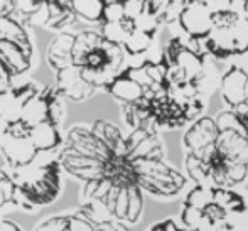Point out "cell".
<instances>
[{
	"instance_id": "obj_13",
	"label": "cell",
	"mask_w": 248,
	"mask_h": 231,
	"mask_svg": "<svg viewBox=\"0 0 248 231\" xmlns=\"http://www.w3.org/2000/svg\"><path fill=\"white\" fill-rule=\"evenodd\" d=\"M29 139L32 140L34 147H36L39 152H47V150L58 149L62 142L58 127L52 125L51 122H43V123L31 128Z\"/></svg>"
},
{
	"instance_id": "obj_39",
	"label": "cell",
	"mask_w": 248,
	"mask_h": 231,
	"mask_svg": "<svg viewBox=\"0 0 248 231\" xmlns=\"http://www.w3.org/2000/svg\"><path fill=\"white\" fill-rule=\"evenodd\" d=\"M7 135H9V122H5L2 117H0V149H2Z\"/></svg>"
},
{
	"instance_id": "obj_31",
	"label": "cell",
	"mask_w": 248,
	"mask_h": 231,
	"mask_svg": "<svg viewBox=\"0 0 248 231\" xmlns=\"http://www.w3.org/2000/svg\"><path fill=\"white\" fill-rule=\"evenodd\" d=\"M113 218L118 221H127V215H128V187H122L120 194L117 198L113 208Z\"/></svg>"
},
{
	"instance_id": "obj_9",
	"label": "cell",
	"mask_w": 248,
	"mask_h": 231,
	"mask_svg": "<svg viewBox=\"0 0 248 231\" xmlns=\"http://www.w3.org/2000/svg\"><path fill=\"white\" fill-rule=\"evenodd\" d=\"M76 34L71 32H61L49 41L46 49V61L49 68L56 73L62 71L66 68L75 66L73 62V47H75Z\"/></svg>"
},
{
	"instance_id": "obj_25",
	"label": "cell",
	"mask_w": 248,
	"mask_h": 231,
	"mask_svg": "<svg viewBox=\"0 0 248 231\" xmlns=\"http://www.w3.org/2000/svg\"><path fill=\"white\" fill-rule=\"evenodd\" d=\"M100 32L107 41H110V43H113V44H120V46H124L125 39H127V36H128L127 29L122 26V22H118V24H108V22L101 24Z\"/></svg>"
},
{
	"instance_id": "obj_12",
	"label": "cell",
	"mask_w": 248,
	"mask_h": 231,
	"mask_svg": "<svg viewBox=\"0 0 248 231\" xmlns=\"http://www.w3.org/2000/svg\"><path fill=\"white\" fill-rule=\"evenodd\" d=\"M105 90H107L115 100H118L124 105L137 103V101H140L142 98L145 96V90L142 88L140 85H137L135 81H132L125 73H120Z\"/></svg>"
},
{
	"instance_id": "obj_33",
	"label": "cell",
	"mask_w": 248,
	"mask_h": 231,
	"mask_svg": "<svg viewBox=\"0 0 248 231\" xmlns=\"http://www.w3.org/2000/svg\"><path fill=\"white\" fill-rule=\"evenodd\" d=\"M125 10V19L137 20L144 14V3L145 0H122Z\"/></svg>"
},
{
	"instance_id": "obj_43",
	"label": "cell",
	"mask_w": 248,
	"mask_h": 231,
	"mask_svg": "<svg viewBox=\"0 0 248 231\" xmlns=\"http://www.w3.org/2000/svg\"><path fill=\"white\" fill-rule=\"evenodd\" d=\"M248 2V0H243V3H247Z\"/></svg>"
},
{
	"instance_id": "obj_29",
	"label": "cell",
	"mask_w": 248,
	"mask_h": 231,
	"mask_svg": "<svg viewBox=\"0 0 248 231\" xmlns=\"http://www.w3.org/2000/svg\"><path fill=\"white\" fill-rule=\"evenodd\" d=\"M122 73H125V75L128 76V78L132 79V81H135L137 85H140L144 90H150L154 86L152 79H150L147 69H145L144 64L140 66H128V68H125Z\"/></svg>"
},
{
	"instance_id": "obj_30",
	"label": "cell",
	"mask_w": 248,
	"mask_h": 231,
	"mask_svg": "<svg viewBox=\"0 0 248 231\" xmlns=\"http://www.w3.org/2000/svg\"><path fill=\"white\" fill-rule=\"evenodd\" d=\"M71 216H52V218L44 219L41 225H37L34 231H66L69 225Z\"/></svg>"
},
{
	"instance_id": "obj_37",
	"label": "cell",
	"mask_w": 248,
	"mask_h": 231,
	"mask_svg": "<svg viewBox=\"0 0 248 231\" xmlns=\"http://www.w3.org/2000/svg\"><path fill=\"white\" fill-rule=\"evenodd\" d=\"M29 132H31V128L27 127L22 120L14 122V123H9V135H10V137H17V139L29 137Z\"/></svg>"
},
{
	"instance_id": "obj_34",
	"label": "cell",
	"mask_w": 248,
	"mask_h": 231,
	"mask_svg": "<svg viewBox=\"0 0 248 231\" xmlns=\"http://www.w3.org/2000/svg\"><path fill=\"white\" fill-rule=\"evenodd\" d=\"M14 192H16V183L12 177L9 176L5 179H0V208L12 202Z\"/></svg>"
},
{
	"instance_id": "obj_14",
	"label": "cell",
	"mask_w": 248,
	"mask_h": 231,
	"mask_svg": "<svg viewBox=\"0 0 248 231\" xmlns=\"http://www.w3.org/2000/svg\"><path fill=\"white\" fill-rule=\"evenodd\" d=\"M0 58L5 61L14 76H20L31 68V59L10 41H0Z\"/></svg>"
},
{
	"instance_id": "obj_22",
	"label": "cell",
	"mask_w": 248,
	"mask_h": 231,
	"mask_svg": "<svg viewBox=\"0 0 248 231\" xmlns=\"http://www.w3.org/2000/svg\"><path fill=\"white\" fill-rule=\"evenodd\" d=\"M186 204L193 206L199 211H204L209 204H213V187H209V185H194L187 192Z\"/></svg>"
},
{
	"instance_id": "obj_23",
	"label": "cell",
	"mask_w": 248,
	"mask_h": 231,
	"mask_svg": "<svg viewBox=\"0 0 248 231\" xmlns=\"http://www.w3.org/2000/svg\"><path fill=\"white\" fill-rule=\"evenodd\" d=\"M144 211V198H142V189L137 184L128 185V223H137Z\"/></svg>"
},
{
	"instance_id": "obj_24",
	"label": "cell",
	"mask_w": 248,
	"mask_h": 231,
	"mask_svg": "<svg viewBox=\"0 0 248 231\" xmlns=\"http://www.w3.org/2000/svg\"><path fill=\"white\" fill-rule=\"evenodd\" d=\"M181 221H183L187 231H199L202 226V221H204V215L193 206L184 204L183 213H181Z\"/></svg>"
},
{
	"instance_id": "obj_20",
	"label": "cell",
	"mask_w": 248,
	"mask_h": 231,
	"mask_svg": "<svg viewBox=\"0 0 248 231\" xmlns=\"http://www.w3.org/2000/svg\"><path fill=\"white\" fill-rule=\"evenodd\" d=\"M184 166L187 170V177L194 183V185H208L209 179V167L202 162L196 154H186V159H184Z\"/></svg>"
},
{
	"instance_id": "obj_27",
	"label": "cell",
	"mask_w": 248,
	"mask_h": 231,
	"mask_svg": "<svg viewBox=\"0 0 248 231\" xmlns=\"http://www.w3.org/2000/svg\"><path fill=\"white\" fill-rule=\"evenodd\" d=\"M225 162L226 169V177H228L230 187L236 184H242L248 176V166L245 164H236V162H228V160H223Z\"/></svg>"
},
{
	"instance_id": "obj_16",
	"label": "cell",
	"mask_w": 248,
	"mask_h": 231,
	"mask_svg": "<svg viewBox=\"0 0 248 231\" xmlns=\"http://www.w3.org/2000/svg\"><path fill=\"white\" fill-rule=\"evenodd\" d=\"M20 120L29 128L36 127V125L43 123V122H47V101L41 96V93L36 94L32 100L24 105Z\"/></svg>"
},
{
	"instance_id": "obj_8",
	"label": "cell",
	"mask_w": 248,
	"mask_h": 231,
	"mask_svg": "<svg viewBox=\"0 0 248 231\" xmlns=\"http://www.w3.org/2000/svg\"><path fill=\"white\" fill-rule=\"evenodd\" d=\"M248 81V71L233 66L225 75L221 76L219 81V93L225 103L230 107V110L236 108L245 101V86Z\"/></svg>"
},
{
	"instance_id": "obj_41",
	"label": "cell",
	"mask_w": 248,
	"mask_h": 231,
	"mask_svg": "<svg viewBox=\"0 0 248 231\" xmlns=\"http://www.w3.org/2000/svg\"><path fill=\"white\" fill-rule=\"evenodd\" d=\"M213 231H233V228H232V225L225 219V221L213 225Z\"/></svg>"
},
{
	"instance_id": "obj_10",
	"label": "cell",
	"mask_w": 248,
	"mask_h": 231,
	"mask_svg": "<svg viewBox=\"0 0 248 231\" xmlns=\"http://www.w3.org/2000/svg\"><path fill=\"white\" fill-rule=\"evenodd\" d=\"M93 134L98 139L103 140L108 145V149L111 150L115 157L118 159H127L128 157V147H127V139L122 135L120 128L117 125L110 123V122L98 120L93 125Z\"/></svg>"
},
{
	"instance_id": "obj_42",
	"label": "cell",
	"mask_w": 248,
	"mask_h": 231,
	"mask_svg": "<svg viewBox=\"0 0 248 231\" xmlns=\"http://www.w3.org/2000/svg\"><path fill=\"white\" fill-rule=\"evenodd\" d=\"M245 101L248 103V81H247V86H245Z\"/></svg>"
},
{
	"instance_id": "obj_28",
	"label": "cell",
	"mask_w": 248,
	"mask_h": 231,
	"mask_svg": "<svg viewBox=\"0 0 248 231\" xmlns=\"http://www.w3.org/2000/svg\"><path fill=\"white\" fill-rule=\"evenodd\" d=\"M125 19V10H124V3L120 0H108L107 5L103 10V22L108 24H118Z\"/></svg>"
},
{
	"instance_id": "obj_11",
	"label": "cell",
	"mask_w": 248,
	"mask_h": 231,
	"mask_svg": "<svg viewBox=\"0 0 248 231\" xmlns=\"http://www.w3.org/2000/svg\"><path fill=\"white\" fill-rule=\"evenodd\" d=\"M172 64H176L177 68L184 73L187 81H191V83H198L199 85L201 79L206 76L204 56L191 51L189 47H186V44H184L183 49L177 52Z\"/></svg>"
},
{
	"instance_id": "obj_19",
	"label": "cell",
	"mask_w": 248,
	"mask_h": 231,
	"mask_svg": "<svg viewBox=\"0 0 248 231\" xmlns=\"http://www.w3.org/2000/svg\"><path fill=\"white\" fill-rule=\"evenodd\" d=\"M152 43H154L152 34H147V32H144V31L135 29L127 36V39H125V43L122 47L125 49V52H127L128 56H142L152 47Z\"/></svg>"
},
{
	"instance_id": "obj_2",
	"label": "cell",
	"mask_w": 248,
	"mask_h": 231,
	"mask_svg": "<svg viewBox=\"0 0 248 231\" xmlns=\"http://www.w3.org/2000/svg\"><path fill=\"white\" fill-rule=\"evenodd\" d=\"M213 12L201 0H189L179 17V27L191 39H206L213 31Z\"/></svg>"
},
{
	"instance_id": "obj_4",
	"label": "cell",
	"mask_w": 248,
	"mask_h": 231,
	"mask_svg": "<svg viewBox=\"0 0 248 231\" xmlns=\"http://www.w3.org/2000/svg\"><path fill=\"white\" fill-rule=\"evenodd\" d=\"M56 88L62 98L75 101V103L88 100L98 90L83 78L81 68H78V66H71V68L56 73Z\"/></svg>"
},
{
	"instance_id": "obj_26",
	"label": "cell",
	"mask_w": 248,
	"mask_h": 231,
	"mask_svg": "<svg viewBox=\"0 0 248 231\" xmlns=\"http://www.w3.org/2000/svg\"><path fill=\"white\" fill-rule=\"evenodd\" d=\"M215 122H216V127H218L219 132H225V130H243L242 122H240L238 115H236L233 110L219 111V113L216 115ZM243 132H245V130H243Z\"/></svg>"
},
{
	"instance_id": "obj_21",
	"label": "cell",
	"mask_w": 248,
	"mask_h": 231,
	"mask_svg": "<svg viewBox=\"0 0 248 231\" xmlns=\"http://www.w3.org/2000/svg\"><path fill=\"white\" fill-rule=\"evenodd\" d=\"M187 2L189 0H157L160 24L179 22V17L186 9Z\"/></svg>"
},
{
	"instance_id": "obj_32",
	"label": "cell",
	"mask_w": 248,
	"mask_h": 231,
	"mask_svg": "<svg viewBox=\"0 0 248 231\" xmlns=\"http://www.w3.org/2000/svg\"><path fill=\"white\" fill-rule=\"evenodd\" d=\"M236 192L233 189L228 187H213V202L218 206H221L223 209L226 211V208L230 206V202L233 201Z\"/></svg>"
},
{
	"instance_id": "obj_18",
	"label": "cell",
	"mask_w": 248,
	"mask_h": 231,
	"mask_svg": "<svg viewBox=\"0 0 248 231\" xmlns=\"http://www.w3.org/2000/svg\"><path fill=\"white\" fill-rule=\"evenodd\" d=\"M162 145L160 140L155 135H149L144 142H140L134 150L130 152V155L127 157L128 160H137V159H152V160H162Z\"/></svg>"
},
{
	"instance_id": "obj_1",
	"label": "cell",
	"mask_w": 248,
	"mask_h": 231,
	"mask_svg": "<svg viewBox=\"0 0 248 231\" xmlns=\"http://www.w3.org/2000/svg\"><path fill=\"white\" fill-rule=\"evenodd\" d=\"M202 46L206 54L216 59L245 54L248 52V17L238 15L226 26L213 27L211 34L202 39Z\"/></svg>"
},
{
	"instance_id": "obj_35",
	"label": "cell",
	"mask_w": 248,
	"mask_h": 231,
	"mask_svg": "<svg viewBox=\"0 0 248 231\" xmlns=\"http://www.w3.org/2000/svg\"><path fill=\"white\" fill-rule=\"evenodd\" d=\"M202 215H204V218L208 219L209 223H213V225H216V223H221V221H225L226 219V215L228 213L225 211V209L221 208V206H218V204H209L208 208L202 211Z\"/></svg>"
},
{
	"instance_id": "obj_5",
	"label": "cell",
	"mask_w": 248,
	"mask_h": 231,
	"mask_svg": "<svg viewBox=\"0 0 248 231\" xmlns=\"http://www.w3.org/2000/svg\"><path fill=\"white\" fill-rule=\"evenodd\" d=\"M215 143L223 160L248 166V135L243 130L219 132Z\"/></svg>"
},
{
	"instance_id": "obj_15",
	"label": "cell",
	"mask_w": 248,
	"mask_h": 231,
	"mask_svg": "<svg viewBox=\"0 0 248 231\" xmlns=\"http://www.w3.org/2000/svg\"><path fill=\"white\" fill-rule=\"evenodd\" d=\"M22 105L17 100V93L14 86H7V88L0 90V117L9 123L20 120L22 115Z\"/></svg>"
},
{
	"instance_id": "obj_38",
	"label": "cell",
	"mask_w": 248,
	"mask_h": 231,
	"mask_svg": "<svg viewBox=\"0 0 248 231\" xmlns=\"http://www.w3.org/2000/svg\"><path fill=\"white\" fill-rule=\"evenodd\" d=\"M201 2H204L213 12H221V10L232 9L235 0H201Z\"/></svg>"
},
{
	"instance_id": "obj_17",
	"label": "cell",
	"mask_w": 248,
	"mask_h": 231,
	"mask_svg": "<svg viewBox=\"0 0 248 231\" xmlns=\"http://www.w3.org/2000/svg\"><path fill=\"white\" fill-rule=\"evenodd\" d=\"M108 0H73V12L86 22H103V10Z\"/></svg>"
},
{
	"instance_id": "obj_3",
	"label": "cell",
	"mask_w": 248,
	"mask_h": 231,
	"mask_svg": "<svg viewBox=\"0 0 248 231\" xmlns=\"http://www.w3.org/2000/svg\"><path fill=\"white\" fill-rule=\"evenodd\" d=\"M68 147H71L79 155L98 159L101 162H110L115 157L103 140L96 137L93 130L81 125H76L68 132Z\"/></svg>"
},
{
	"instance_id": "obj_6",
	"label": "cell",
	"mask_w": 248,
	"mask_h": 231,
	"mask_svg": "<svg viewBox=\"0 0 248 231\" xmlns=\"http://www.w3.org/2000/svg\"><path fill=\"white\" fill-rule=\"evenodd\" d=\"M218 127H216L215 118L201 117L196 122H193L189 128L186 130L183 139V143L187 152L198 154L199 150L206 149L208 145H213L218 139Z\"/></svg>"
},
{
	"instance_id": "obj_36",
	"label": "cell",
	"mask_w": 248,
	"mask_h": 231,
	"mask_svg": "<svg viewBox=\"0 0 248 231\" xmlns=\"http://www.w3.org/2000/svg\"><path fill=\"white\" fill-rule=\"evenodd\" d=\"M149 132L147 130H144V128H135V130H132L130 132V135L128 137H125L127 139V147H128V155H130V152L135 149V147L139 145L140 142H144L145 139L149 137ZM155 135V134H154Z\"/></svg>"
},
{
	"instance_id": "obj_40",
	"label": "cell",
	"mask_w": 248,
	"mask_h": 231,
	"mask_svg": "<svg viewBox=\"0 0 248 231\" xmlns=\"http://www.w3.org/2000/svg\"><path fill=\"white\" fill-rule=\"evenodd\" d=\"M0 231H22L10 219H0Z\"/></svg>"
},
{
	"instance_id": "obj_7",
	"label": "cell",
	"mask_w": 248,
	"mask_h": 231,
	"mask_svg": "<svg viewBox=\"0 0 248 231\" xmlns=\"http://www.w3.org/2000/svg\"><path fill=\"white\" fill-rule=\"evenodd\" d=\"M0 152L5 157L9 166H12L14 169H22V167H27L34 162V159L37 157L39 150L34 147L32 140L29 137L17 139V137L7 135Z\"/></svg>"
}]
</instances>
